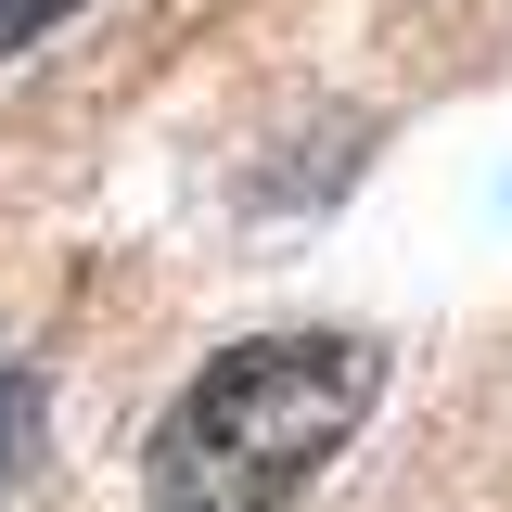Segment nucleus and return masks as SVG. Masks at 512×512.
<instances>
[{
    "instance_id": "nucleus-1",
    "label": "nucleus",
    "mask_w": 512,
    "mask_h": 512,
    "mask_svg": "<svg viewBox=\"0 0 512 512\" xmlns=\"http://www.w3.org/2000/svg\"><path fill=\"white\" fill-rule=\"evenodd\" d=\"M372 410V346L359 333H256L180 384V410L141 448L154 512H282Z\"/></svg>"
},
{
    "instance_id": "nucleus-3",
    "label": "nucleus",
    "mask_w": 512,
    "mask_h": 512,
    "mask_svg": "<svg viewBox=\"0 0 512 512\" xmlns=\"http://www.w3.org/2000/svg\"><path fill=\"white\" fill-rule=\"evenodd\" d=\"M52 13H64V0H13V13H0V52H26V39H39Z\"/></svg>"
},
{
    "instance_id": "nucleus-2",
    "label": "nucleus",
    "mask_w": 512,
    "mask_h": 512,
    "mask_svg": "<svg viewBox=\"0 0 512 512\" xmlns=\"http://www.w3.org/2000/svg\"><path fill=\"white\" fill-rule=\"evenodd\" d=\"M26 461H39V372H13V359H0V487H13Z\"/></svg>"
}]
</instances>
